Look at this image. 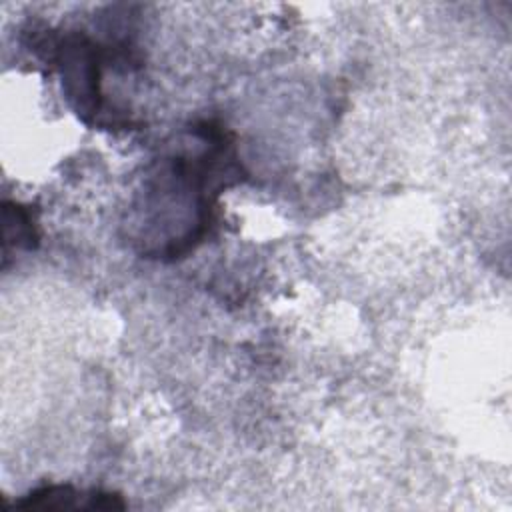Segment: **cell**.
Wrapping results in <instances>:
<instances>
[{"instance_id":"cell-2","label":"cell","mask_w":512,"mask_h":512,"mask_svg":"<svg viewBox=\"0 0 512 512\" xmlns=\"http://www.w3.org/2000/svg\"><path fill=\"white\" fill-rule=\"evenodd\" d=\"M4 222V254L10 246L32 250L38 244V228L34 214L28 206L4 200L2 204Z\"/></svg>"},{"instance_id":"cell-1","label":"cell","mask_w":512,"mask_h":512,"mask_svg":"<svg viewBox=\"0 0 512 512\" xmlns=\"http://www.w3.org/2000/svg\"><path fill=\"white\" fill-rule=\"evenodd\" d=\"M20 510H124L126 502L116 492L76 490L70 484H48L30 490L14 502Z\"/></svg>"}]
</instances>
